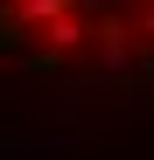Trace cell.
<instances>
[{"label": "cell", "mask_w": 154, "mask_h": 160, "mask_svg": "<svg viewBox=\"0 0 154 160\" xmlns=\"http://www.w3.org/2000/svg\"><path fill=\"white\" fill-rule=\"evenodd\" d=\"M49 14H63V0H28V21H49Z\"/></svg>", "instance_id": "obj_1"}]
</instances>
